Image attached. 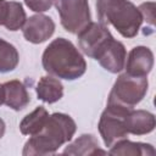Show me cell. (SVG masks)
I'll list each match as a JSON object with an SVG mask.
<instances>
[{
  "label": "cell",
  "mask_w": 156,
  "mask_h": 156,
  "mask_svg": "<svg viewBox=\"0 0 156 156\" xmlns=\"http://www.w3.org/2000/svg\"><path fill=\"white\" fill-rule=\"evenodd\" d=\"M77 126L74 119L66 113L49 115L44 127L26 141L22 155H54L63 144L72 140Z\"/></svg>",
  "instance_id": "cell-1"
},
{
  "label": "cell",
  "mask_w": 156,
  "mask_h": 156,
  "mask_svg": "<svg viewBox=\"0 0 156 156\" xmlns=\"http://www.w3.org/2000/svg\"><path fill=\"white\" fill-rule=\"evenodd\" d=\"M41 65L45 72L58 79L74 80L87 71V62L74 44L66 38L54 39L44 50Z\"/></svg>",
  "instance_id": "cell-2"
},
{
  "label": "cell",
  "mask_w": 156,
  "mask_h": 156,
  "mask_svg": "<svg viewBox=\"0 0 156 156\" xmlns=\"http://www.w3.org/2000/svg\"><path fill=\"white\" fill-rule=\"evenodd\" d=\"M99 22L112 26L122 37L134 38L143 23L138 7L129 0H96Z\"/></svg>",
  "instance_id": "cell-3"
},
{
  "label": "cell",
  "mask_w": 156,
  "mask_h": 156,
  "mask_svg": "<svg viewBox=\"0 0 156 156\" xmlns=\"http://www.w3.org/2000/svg\"><path fill=\"white\" fill-rule=\"evenodd\" d=\"M149 82L146 77H136L126 72L116 79L107 99V104L133 108L146 95Z\"/></svg>",
  "instance_id": "cell-4"
},
{
  "label": "cell",
  "mask_w": 156,
  "mask_h": 156,
  "mask_svg": "<svg viewBox=\"0 0 156 156\" xmlns=\"http://www.w3.org/2000/svg\"><path fill=\"white\" fill-rule=\"evenodd\" d=\"M130 110L132 108L119 105L107 104L98 124V129L105 146L111 147L117 141L127 139L128 130L126 127V117Z\"/></svg>",
  "instance_id": "cell-5"
},
{
  "label": "cell",
  "mask_w": 156,
  "mask_h": 156,
  "mask_svg": "<svg viewBox=\"0 0 156 156\" xmlns=\"http://www.w3.org/2000/svg\"><path fill=\"white\" fill-rule=\"evenodd\" d=\"M54 5L58 12L61 26L68 33L78 34L91 22L88 0H54Z\"/></svg>",
  "instance_id": "cell-6"
},
{
  "label": "cell",
  "mask_w": 156,
  "mask_h": 156,
  "mask_svg": "<svg viewBox=\"0 0 156 156\" xmlns=\"http://www.w3.org/2000/svg\"><path fill=\"white\" fill-rule=\"evenodd\" d=\"M78 46L84 55L96 60L113 39L108 28L100 22L88 23L78 34Z\"/></svg>",
  "instance_id": "cell-7"
},
{
  "label": "cell",
  "mask_w": 156,
  "mask_h": 156,
  "mask_svg": "<svg viewBox=\"0 0 156 156\" xmlns=\"http://www.w3.org/2000/svg\"><path fill=\"white\" fill-rule=\"evenodd\" d=\"M55 32V22L51 17L43 13H37L26 20L22 33L27 41L33 44H40L52 37Z\"/></svg>",
  "instance_id": "cell-8"
},
{
  "label": "cell",
  "mask_w": 156,
  "mask_h": 156,
  "mask_svg": "<svg viewBox=\"0 0 156 156\" xmlns=\"http://www.w3.org/2000/svg\"><path fill=\"white\" fill-rule=\"evenodd\" d=\"M154 67V54L150 48L139 45L133 48L126 57L124 69L127 74L146 77Z\"/></svg>",
  "instance_id": "cell-9"
},
{
  "label": "cell",
  "mask_w": 156,
  "mask_h": 156,
  "mask_svg": "<svg viewBox=\"0 0 156 156\" xmlns=\"http://www.w3.org/2000/svg\"><path fill=\"white\" fill-rule=\"evenodd\" d=\"M126 57V46L113 38L99 55L96 61L100 63L102 68H105L110 73H119L122 69H124Z\"/></svg>",
  "instance_id": "cell-10"
},
{
  "label": "cell",
  "mask_w": 156,
  "mask_h": 156,
  "mask_svg": "<svg viewBox=\"0 0 156 156\" xmlns=\"http://www.w3.org/2000/svg\"><path fill=\"white\" fill-rule=\"evenodd\" d=\"M156 119L155 115L146 110H134L132 108L126 117V127L128 134L145 135L155 129Z\"/></svg>",
  "instance_id": "cell-11"
},
{
  "label": "cell",
  "mask_w": 156,
  "mask_h": 156,
  "mask_svg": "<svg viewBox=\"0 0 156 156\" xmlns=\"http://www.w3.org/2000/svg\"><path fill=\"white\" fill-rule=\"evenodd\" d=\"M2 89H4V104L15 111L23 110L30 101L27 88L22 82L17 79L4 83Z\"/></svg>",
  "instance_id": "cell-12"
},
{
  "label": "cell",
  "mask_w": 156,
  "mask_h": 156,
  "mask_svg": "<svg viewBox=\"0 0 156 156\" xmlns=\"http://www.w3.org/2000/svg\"><path fill=\"white\" fill-rule=\"evenodd\" d=\"M35 91L39 100L48 104H54L63 96V85L56 77L44 76L39 79Z\"/></svg>",
  "instance_id": "cell-13"
},
{
  "label": "cell",
  "mask_w": 156,
  "mask_h": 156,
  "mask_svg": "<svg viewBox=\"0 0 156 156\" xmlns=\"http://www.w3.org/2000/svg\"><path fill=\"white\" fill-rule=\"evenodd\" d=\"M62 154L74 156H93L96 154H106V151L100 149L99 143L93 134H82L72 144H69Z\"/></svg>",
  "instance_id": "cell-14"
},
{
  "label": "cell",
  "mask_w": 156,
  "mask_h": 156,
  "mask_svg": "<svg viewBox=\"0 0 156 156\" xmlns=\"http://www.w3.org/2000/svg\"><path fill=\"white\" fill-rule=\"evenodd\" d=\"M110 155H122V156H154L155 149L151 144L146 143H135L128 139L117 141L107 151Z\"/></svg>",
  "instance_id": "cell-15"
},
{
  "label": "cell",
  "mask_w": 156,
  "mask_h": 156,
  "mask_svg": "<svg viewBox=\"0 0 156 156\" xmlns=\"http://www.w3.org/2000/svg\"><path fill=\"white\" fill-rule=\"evenodd\" d=\"M49 117V112L44 106H38L30 113L24 116L20 123V130L23 135H34L37 134L45 124Z\"/></svg>",
  "instance_id": "cell-16"
},
{
  "label": "cell",
  "mask_w": 156,
  "mask_h": 156,
  "mask_svg": "<svg viewBox=\"0 0 156 156\" xmlns=\"http://www.w3.org/2000/svg\"><path fill=\"white\" fill-rule=\"evenodd\" d=\"M20 61L17 49L9 41L0 38V73L13 71Z\"/></svg>",
  "instance_id": "cell-17"
},
{
  "label": "cell",
  "mask_w": 156,
  "mask_h": 156,
  "mask_svg": "<svg viewBox=\"0 0 156 156\" xmlns=\"http://www.w3.org/2000/svg\"><path fill=\"white\" fill-rule=\"evenodd\" d=\"M26 20H27V15L26 11L23 10L22 4L18 1H10L9 16L4 27L11 32H16L23 27Z\"/></svg>",
  "instance_id": "cell-18"
},
{
  "label": "cell",
  "mask_w": 156,
  "mask_h": 156,
  "mask_svg": "<svg viewBox=\"0 0 156 156\" xmlns=\"http://www.w3.org/2000/svg\"><path fill=\"white\" fill-rule=\"evenodd\" d=\"M24 4L29 10L41 13L50 10V7L54 4V0H24Z\"/></svg>",
  "instance_id": "cell-19"
},
{
  "label": "cell",
  "mask_w": 156,
  "mask_h": 156,
  "mask_svg": "<svg viewBox=\"0 0 156 156\" xmlns=\"http://www.w3.org/2000/svg\"><path fill=\"white\" fill-rule=\"evenodd\" d=\"M138 10L141 13L143 21L145 20L150 24L155 23V2H144L138 7Z\"/></svg>",
  "instance_id": "cell-20"
},
{
  "label": "cell",
  "mask_w": 156,
  "mask_h": 156,
  "mask_svg": "<svg viewBox=\"0 0 156 156\" xmlns=\"http://www.w3.org/2000/svg\"><path fill=\"white\" fill-rule=\"evenodd\" d=\"M9 10H10V1L0 0V26H4L6 23Z\"/></svg>",
  "instance_id": "cell-21"
},
{
  "label": "cell",
  "mask_w": 156,
  "mask_h": 156,
  "mask_svg": "<svg viewBox=\"0 0 156 156\" xmlns=\"http://www.w3.org/2000/svg\"><path fill=\"white\" fill-rule=\"evenodd\" d=\"M5 129H6V126H5V122L0 118V139L4 136L5 134Z\"/></svg>",
  "instance_id": "cell-22"
},
{
  "label": "cell",
  "mask_w": 156,
  "mask_h": 156,
  "mask_svg": "<svg viewBox=\"0 0 156 156\" xmlns=\"http://www.w3.org/2000/svg\"><path fill=\"white\" fill-rule=\"evenodd\" d=\"M4 104V89H2V84H0V106Z\"/></svg>",
  "instance_id": "cell-23"
}]
</instances>
